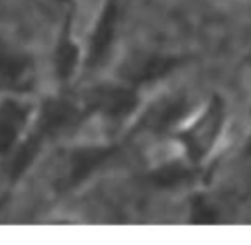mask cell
Segmentation results:
<instances>
[{
    "label": "cell",
    "mask_w": 251,
    "mask_h": 245,
    "mask_svg": "<svg viewBox=\"0 0 251 245\" xmlns=\"http://www.w3.org/2000/svg\"><path fill=\"white\" fill-rule=\"evenodd\" d=\"M220 122H222V110L218 100H214V104L208 108V112L202 116V120L190 129L186 131V145L188 149L194 153V157H202V153L210 147V143L214 141L218 129H220Z\"/></svg>",
    "instance_id": "cell-1"
},
{
    "label": "cell",
    "mask_w": 251,
    "mask_h": 245,
    "mask_svg": "<svg viewBox=\"0 0 251 245\" xmlns=\"http://www.w3.org/2000/svg\"><path fill=\"white\" fill-rule=\"evenodd\" d=\"M94 106L104 110L110 116H124L135 106V94L127 88H106L96 92Z\"/></svg>",
    "instance_id": "cell-2"
},
{
    "label": "cell",
    "mask_w": 251,
    "mask_h": 245,
    "mask_svg": "<svg viewBox=\"0 0 251 245\" xmlns=\"http://www.w3.org/2000/svg\"><path fill=\"white\" fill-rule=\"evenodd\" d=\"M114 22H116V0H112L98 24V29L94 33V39H92V61L102 57V53L106 51V47L110 45V37H112V31H114Z\"/></svg>",
    "instance_id": "cell-3"
},
{
    "label": "cell",
    "mask_w": 251,
    "mask_h": 245,
    "mask_svg": "<svg viewBox=\"0 0 251 245\" xmlns=\"http://www.w3.org/2000/svg\"><path fill=\"white\" fill-rule=\"evenodd\" d=\"M149 178H151L155 184H161V186H173V184H180L182 180L190 178V171H188L186 167L173 165V167H163V169L155 171Z\"/></svg>",
    "instance_id": "cell-4"
},
{
    "label": "cell",
    "mask_w": 251,
    "mask_h": 245,
    "mask_svg": "<svg viewBox=\"0 0 251 245\" xmlns=\"http://www.w3.org/2000/svg\"><path fill=\"white\" fill-rule=\"evenodd\" d=\"M173 67H175V61H173V59H151V61H147V63L135 73V80H137V82H145V80L163 76V74L169 73Z\"/></svg>",
    "instance_id": "cell-5"
},
{
    "label": "cell",
    "mask_w": 251,
    "mask_h": 245,
    "mask_svg": "<svg viewBox=\"0 0 251 245\" xmlns=\"http://www.w3.org/2000/svg\"><path fill=\"white\" fill-rule=\"evenodd\" d=\"M192 218L196 221H210V218H214V214L210 212V208L200 198H196L194 200V214H192Z\"/></svg>",
    "instance_id": "cell-6"
},
{
    "label": "cell",
    "mask_w": 251,
    "mask_h": 245,
    "mask_svg": "<svg viewBox=\"0 0 251 245\" xmlns=\"http://www.w3.org/2000/svg\"><path fill=\"white\" fill-rule=\"evenodd\" d=\"M247 153L251 155V139H249V145H247Z\"/></svg>",
    "instance_id": "cell-7"
}]
</instances>
